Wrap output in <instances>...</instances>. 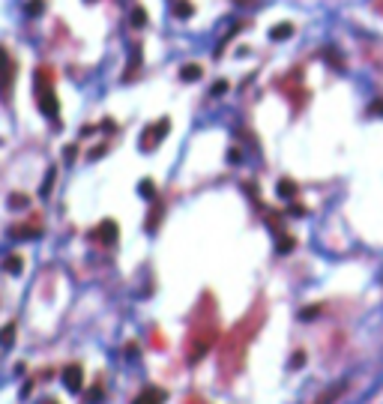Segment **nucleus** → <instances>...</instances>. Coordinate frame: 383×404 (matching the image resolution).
I'll list each match as a JSON object with an SVG mask.
<instances>
[{
  "label": "nucleus",
  "instance_id": "obj_1",
  "mask_svg": "<svg viewBox=\"0 0 383 404\" xmlns=\"http://www.w3.org/2000/svg\"><path fill=\"white\" fill-rule=\"evenodd\" d=\"M216 338H219V309H216V299L213 294H204L195 315L189 323V335H186V359L189 362H201L213 348H216Z\"/></svg>",
  "mask_w": 383,
  "mask_h": 404
},
{
  "label": "nucleus",
  "instance_id": "obj_2",
  "mask_svg": "<svg viewBox=\"0 0 383 404\" xmlns=\"http://www.w3.org/2000/svg\"><path fill=\"white\" fill-rule=\"evenodd\" d=\"M263 317H266L263 302H255V309H252V312H248V315H245L243 320H240V323H237V326L225 335V344H222V351H219L225 374H237V371L243 369V359H245V351H248V341L258 335Z\"/></svg>",
  "mask_w": 383,
  "mask_h": 404
},
{
  "label": "nucleus",
  "instance_id": "obj_3",
  "mask_svg": "<svg viewBox=\"0 0 383 404\" xmlns=\"http://www.w3.org/2000/svg\"><path fill=\"white\" fill-rule=\"evenodd\" d=\"M33 96L36 105L45 117H51L54 123H60V102H57V90H54V69L48 63H39L33 69Z\"/></svg>",
  "mask_w": 383,
  "mask_h": 404
},
{
  "label": "nucleus",
  "instance_id": "obj_4",
  "mask_svg": "<svg viewBox=\"0 0 383 404\" xmlns=\"http://www.w3.org/2000/svg\"><path fill=\"white\" fill-rule=\"evenodd\" d=\"M15 63H12V57L9 51L0 45V96H3V102H9V96H12V84H15Z\"/></svg>",
  "mask_w": 383,
  "mask_h": 404
},
{
  "label": "nucleus",
  "instance_id": "obj_5",
  "mask_svg": "<svg viewBox=\"0 0 383 404\" xmlns=\"http://www.w3.org/2000/svg\"><path fill=\"white\" fill-rule=\"evenodd\" d=\"M168 132H171V120H168V117H162V120H156L153 126H147V129L141 132V150H156Z\"/></svg>",
  "mask_w": 383,
  "mask_h": 404
},
{
  "label": "nucleus",
  "instance_id": "obj_6",
  "mask_svg": "<svg viewBox=\"0 0 383 404\" xmlns=\"http://www.w3.org/2000/svg\"><path fill=\"white\" fill-rule=\"evenodd\" d=\"M117 234H120V228H117L114 219H105L102 225L93 230V237H96L99 243H105V246H114V243H117Z\"/></svg>",
  "mask_w": 383,
  "mask_h": 404
},
{
  "label": "nucleus",
  "instance_id": "obj_7",
  "mask_svg": "<svg viewBox=\"0 0 383 404\" xmlns=\"http://www.w3.org/2000/svg\"><path fill=\"white\" fill-rule=\"evenodd\" d=\"M63 387L69 389V392H78V389L84 387V371H81V365H69V369L63 371Z\"/></svg>",
  "mask_w": 383,
  "mask_h": 404
},
{
  "label": "nucleus",
  "instance_id": "obj_8",
  "mask_svg": "<svg viewBox=\"0 0 383 404\" xmlns=\"http://www.w3.org/2000/svg\"><path fill=\"white\" fill-rule=\"evenodd\" d=\"M165 389H159V387H144L138 392V398H135V404H165Z\"/></svg>",
  "mask_w": 383,
  "mask_h": 404
},
{
  "label": "nucleus",
  "instance_id": "obj_9",
  "mask_svg": "<svg viewBox=\"0 0 383 404\" xmlns=\"http://www.w3.org/2000/svg\"><path fill=\"white\" fill-rule=\"evenodd\" d=\"M9 234H12L15 240H33V237H39V225H36V222L33 225H15Z\"/></svg>",
  "mask_w": 383,
  "mask_h": 404
},
{
  "label": "nucleus",
  "instance_id": "obj_10",
  "mask_svg": "<svg viewBox=\"0 0 383 404\" xmlns=\"http://www.w3.org/2000/svg\"><path fill=\"white\" fill-rule=\"evenodd\" d=\"M204 75V66H198V63H186L183 69H180V78L183 81H198Z\"/></svg>",
  "mask_w": 383,
  "mask_h": 404
},
{
  "label": "nucleus",
  "instance_id": "obj_11",
  "mask_svg": "<svg viewBox=\"0 0 383 404\" xmlns=\"http://www.w3.org/2000/svg\"><path fill=\"white\" fill-rule=\"evenodd\" d=\"M288 36H294V24H276L273 30H270V39H276V42H281V39H288Z\"/></svg>",
  "mask_w": 383,
  "mask_h": 404
},
{
  "label": "nucleus",
  "instance_id": "obj_12",
  "mask_svg": "<svg viewBox=\"0 0 383 404\" xmlns=\"http://www.w3.org/2000/svg\"><path fill=\"white\" fill-rule=\"evenodd\" d=\"M174 15L177 18H192V15H195L192 0H174Z\"/></svg>",
  "mask_w": 383,
  "mask_h": 404
},
{
  "label": "nucleus",
  "instance_id": "obj_13",
  "mask_svg": "<svg viewBox=\"0 0 383 404\" xmlns=\"http://www.w3.org/2000/svg\"><path fill=\"white\" fill-rule=\"evenodd\" d=\"M3 270H6V273H12V276H18V273L24 270V261H21V255H9V258L3 261Z\"/></svg>",
  "mask_w": 383,
  "mask_h": 404
},
{
  "label": "nucleus",
  "instance_id": "obj_14",
  "mask_svg": "<svg viewBox=\"0 0 383 404\" xmlns=\"http://www.w3.org/2000/svg\"><path fill=\"white\" fill-rule=\"evenodd\" d=\"M344 389H348V383H338V387L327 389V392H323V395L317 398V404H332L335 398H338V395H341V392H344Z\"/></svg>",
  "mask_w": 383,
  "mask_h": 404
},
{
  "label": "nucleus",
  "instance_id": "obj_15",
  "mask_svg": "<svg viewBox=\"0 0 383 404\" xmlns=\"http://www.w3.org/2000/svg\"><path fill=\"white\" fill-rule=\"evenodd\" d=\"M24 12L30 18H39L45 12V0H27V3H24Z\"/></svg>",
  "mask_w": 383,
  "mask_h": 404
},
{
  "label": "nucleus",
  "instance_id": "obj_16",
  "mask_svg": "<svg viewBox=\"0 0 383 404\" xmlns=\"http://www.w3.org/2000/svg\"><path fill=\"white\" fill-rule=\"evenodd\" d=\"M12 341H15V323H6V326L0 330V344H3V348H12Z\"/></svg>",
  "mask_w": 383,
  "mask_h": 404
},
{
  "label": "nucleus",
  "instance_id": "obj_17",
  "mask_svg": "<svg viewBox=\"0 0 383 404\" xmlns=\"http://www.w3.org/2000/svg\"><path fill=\"white\" fill-rule=\"evenodd\" d=\"M138 66H141V48L135 45V48H132V54H129V72H126V78H132V75L138 72Z\"/></svg>",
  "mask_w": 383,
  "mask_h": 404
},
{
  "label": "nucleus",
  "instance_id": "obj_18",
  "mask_svg": "<svg viewBox=\"0 0 383 404\" xmlns=\"http://www.w3.org/2000/svg\"><path fill=\"white\" fill-rule=\"evenodd\" d=\"M147 24V9L144 6H135L132 9V27H144Z\"/></svg>",
  "mask_w": 383,
  "mask_h": 404
},
{
  "label": "nucleus",
  "instance_id": "obj_19",
  "mask_svg": "<svg viewBox=\"0 0 383 404\" xmlns=\"http://www.w3.org/2000/svg\"><path fill=\"white\" fill-rule=\"evenodd\" d=\"M27 204H30V198H27V195H21V192L9 195V207H12V210H21V207H27Z\"/></svg>",
  "mask_w": 383,
  "mask_h": 404
},
{
  "label": "nucleus",
  "instance_id": "obj_20",
  "mask_svg": "<svg viewBox=\"0 0 383 404\" xmlns=\"http://www.w3.org/2000/svg\"><path fill=\"white\" fill-rule=\"evenodd\" d=\"M279 195H281V198H294V195H296L294 180H281V183H279Z\"/></svg>",
  "mask_w": 383,
  "mask_h": 404
},
{
  "label": "nucleus",
  "instance_id": "obj_21",
  "mask_svg": "<svg viewBox=\"0 0 383 404\" xmlns=\"http://www.w3.org/2000/svg\"><path fill=\"white\" fill-rule=\"evenodd\" d=\"M138 192L144 195V198H156V186H153V180H144L138 186Z\"/></svg>",
  "mask_w": 383,
  "mask_h": 404
},
{
  "label": "nucleus",
  "instance_id": "obj_22",
  "mask_svg": "<svg viewBox=\"0 0 383 404\" xmlns=\"http://www.w3.org/2000/svg\"><path fill=\"white\" fill-rule=\"evenodd\" d=\"M294 248V237H284V234H279V252L281 255H288Z\"/></svg>",
  "mask_w": 383,
  "mask_h": 404
},
{
  "label": "nucleus",
  "instance_id": "obj_23",
  "mask_svg": "<svg viewBox=\"0 0 383 404\" xmlns=\"http://www.w3.org/2000/svg\"><path fill=\"white\" fill-rule=\"evenodd\" d=\"M159 216H162V204H156V207H153V213H150V222H147V230H156Z\"/></svg>",
  "mask_w": 383,
  "mask_h": 404
},
{
  "label": "nucleus",
  "instance_id": "obj_24",
  "mask_svg": "<svg viewBox=\"0 0 383 404\" xmlns=\"http://www.w3.org/2000/svg\"><path fill=\"white\" fill-rule=\"evenodd\" d=\"M99 401H102V387L96 383V387L87 392V404H99Z\"/></svg>",
  "mask_w": 383,
  "mask_h": 404
},
{
  "label": "nucleus",
  "instance_id": "obj_25",
  "mask_svg": "<svg viewBox=\"0 0 383 404\" xmlns=\"http://www.w3.org/2000/svg\"><path fill=\"white\" fill-rule=\"evenodd\" d=\"M54 189V168L48 171V177H45V183H42V195H48Z\"/></svg>",
  "mask_w": 383,
  "mask_h": 404
},
{
  "label": "nucleus",
  "instance_id": "obj_26",
  "mask_svg": "<svg viewBox=\"0 0 383 404\" xmlns=\"http://www.w3.org/2000/svg\"><path fill=\"white\" fill-rule=\"evenodd\" d=\"M225 90H227V81H216V84H213V96H222Z\"/></svg>",
  "mask_w": 383,
  "mask_h": 404
},
{
  "label": "nucleus",
  "instance_id": "obj_27",
  "mask_svg": "<svg viewBox=\"0 0 383 404\" xmlns=\"http://www.w3.org/2000/svg\"><path fill=\"white\" fill-rule=\"evenodd\" d=\"M75 153H78V150H75L72 144H69V147H66V150H63V156H66V159H75Z\"/></svg>",
  "mask_w": 383,
  "mask_h": 404
},
{
  "label": "nucleus",
  "instance_id": "obj_28",
  "mask_svg": "<svg viewBox=\"0 0 383 404\" xmlns=\"http://www.w3.org/2000/svg\"><path fill=\"white\" fill-rule=\"evenodd\" d=\"M377 111H383V99H380V102H374V105L368 108V114H377Z\"/></svg>",
  "mask_w": 383,
  "mask_h": 404
},
{
  "label": "nucleus",
  "instance_id": "obj_29",
  "mask_svg": "<svg viewBox=\"0 0 383 404\" xmlns=\"http://www.w3.org/2000/svg\"><path fill=\"white\" fill-rule=\"evenodd\" d=\"M291 213H294V216H302V213H305V207H299V204H294V207H291Z\"/></svg>",
  "mask_w": 383,
  "mask_h": 404
},
{
  "label": "nucleus",
  "instance_id": "obj_30",
  "mask_svg": "<svg viewBox=\"0 0 383 404\" xmlns=\"http://www.w3.org/2000/svg\"><path fill=\"white\" fill-rule=\"evenodd\" d=\"M234 3H243V6H245V3H252V0H234Z\"/></svg>",
  "mask_w": 383,
  "mask_h": 404
},
{
  "label": "nucleus",
  "instance_id": "obj_31",
  "mask_svg": "<svg viewBox=\"0 0 383 404\" xmlns=\"http://www.w3.org/2000/svg\"><path fill=\"white\" fill-rule=\"evenodd\" d=\"M48 404H57V401H48Z\"/></svg>",
  "mask_w": 383,
  "mask_h": 404
},
{
  "label": "nucleus",
  "instance_id": "obj_32",
  "mask_svg": "<svg viewBox=\"0 0 383 404\" xmlns=\"http://www.w3.org/2000/svg\"><path fill=\"white\" fill-rule=\"evenodd\" d=\"M87 3H93V0H87Z\"/></svg>",
  "mask_w": 383,
  "mask_h": 404
}]
</instances>
